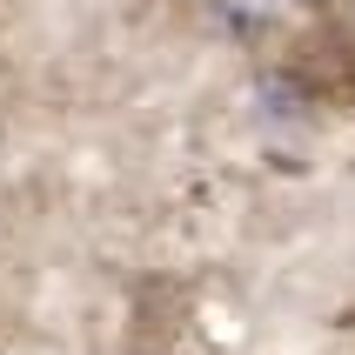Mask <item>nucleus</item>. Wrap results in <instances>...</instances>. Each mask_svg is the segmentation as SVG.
<instances>
[{
    "mask_svg": "<svg viewBox=\"0 0 355 355\" xmlns=\"http://www.w3.org/2000/svg\"><path fill=\"white\" fill-rule=\"evenodd\" d=\"M302 7H322V0H302Z\"/></svg>",
    "mask_w": 355,
    "mask_h": 355,
    "instance_id": "obj_1",
    "label": "nucleus"
}]
</instances>
